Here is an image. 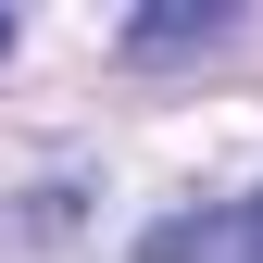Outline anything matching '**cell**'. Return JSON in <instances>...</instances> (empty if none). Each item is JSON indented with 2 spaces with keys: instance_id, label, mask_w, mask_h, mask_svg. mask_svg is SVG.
Listing matches in <instances>:
<instances>
[{
  "instance_id": "obj_1",
  "label": "cell",
  "mask_w": 263,
  "mask_h": 263,
  "mask_svg": "<svg viewBox=\"0 0 263 263\" xmlns=\"http://www.w3.org/2000/svg\"><path fill=\"white\" fill-rule=\"evenodd\" d=\"M138 263H263V188H238V201H201V213H163Z\"/></svg>"
},
{
  "instance_id": "obj_2",
  "label": "cell",
  "mask_w": 263,
  "mask_h": 263,
  "mask_svg": "<svg viewBox=\"0 0 263 263\" xmlns=\"http://www.w3.org/2000/svg\"><path fill=\"white\" fill-rule=\"evenodd\" d=\"M226 25H238L226 0H176V13H138V25H125V50H201V38H226Z\"/></svg>"
},
{
  "instance_id": "obj_3",
  "label": "cell",
  "mask_w": 263,
  "mask_h": 263,
  "mask_svg": "<svg viewBox=\"0 0 263 263\" xmlns=\"http://www.w3.org/2000/svg\"><path fill=\"white\" fill-rule=\"evenodd\" d=\"M0 50H13V13H0Z\"/></svg>"
}]
</instances>
